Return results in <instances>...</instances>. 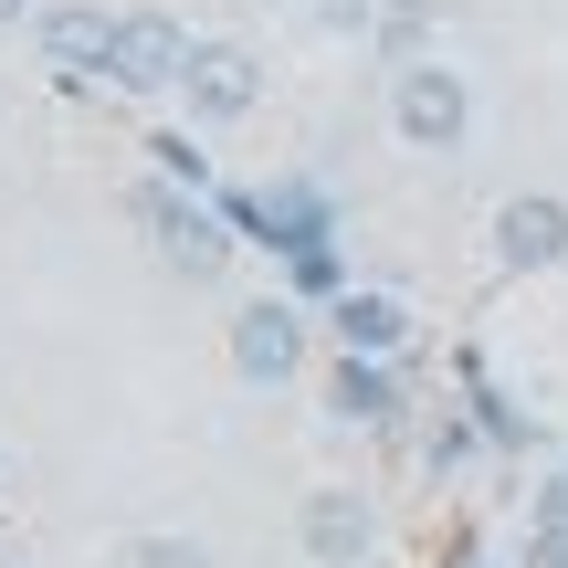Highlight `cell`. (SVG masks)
<instances>
[{"label":"cell","instance_id":"cell-4","mask_svg":"<svg viewBox=\"0 0 568 568\" xmlns=\"http://www.w3.org/2000/svg\"><path fill=\"white\" fill-rule=\"evenodd\" d=\"M180 105H190L201 126H243L253 105H264V63H253L243 42H201L190 74H180Z\"/></svg>","mask_w":568,"mask_h":568},{"label":"cell","instance_id":"cell-14","mask_svg":"<svg viewBox=\"0 0 568 568\" xmlns=\"http://www.w3.org/2000/svg\"><path fill=\"white\" fill-rule=\"evenodd\" d=\"M516 568H568V527H527V548H516Z\"/></svg>","mask_w":568,"mask_h":568},{"label":"cell","instance_id":"cell-9","mask_svg":"<svg viewBox=\"0 0 568 568\" xmlns=\"http://www.w3.org/2000/svg\"><path fill=\"white\" fill-rule=\"evenodd\" d=\"M326 326H337V347H358V358H400L410 347V305L389 295V284H337Z\"/></svg>","mask_w":568,"mask_h":568},{"label":"cell","instance_id":"cell-2","mask_svg":"<svg viewBox=\"0 0 568 568\" xmlns=\"http://www.w3.org/2000/svg\"><path fill=\"white\" fill-rule=\"evenodd\" d=\"M126 211H138V232L159 243V264H169V274L211 284V274L232 264V211H201V190H180V180H148Z\"/></svg>","mask_w":568,"mask_h":568},{"label":"cell","instance_id":"cell-1","mask_svg":"<svg viewBox=\"0 0 568 568\" xmlns=\"http://www.w3.org/2000/svg\"><path fill=\"white\" fill-rule=\"evenodd\" d=\"M389 138H400V148H422V159H453V148L474 138V84L453 74L443 53L389 63Z\"/></svg>","mask_w":568,"mask_h":568},{"label":"cell","instance_id":"cell-17","mask_svg":"<svg viewBox=\"0 0 568 568\" xmlns=\"http://www.w3.org/2000/svg\"><path fill=\"white\" fill-rule=\"evenodd\" d=\"M537 527H568V464L548 474V485H537Z\"/></svg>","mask_w":568,"mask_h":568},{"label":"cell","instance_id":"cell-3","mask_svg":"<svg viewBox=\"0 0 568 568\" xmlns=\"http://www.w3.org/2000/svg\"><path fill=\"white\" fill-rule=\"evenodd\" d=\"M190 53H201V42L169 11H116V63H105V84H116V95H180Z\"/></svg>","mask_w":568,"mask_h":568},{"label":"cell","instance_id":"cell-6","mask_svg":"<svg viewBox=\"0 0 568 568\" xmlns=\"http://www.w3.org/2000/svg\"><path fill=\"white\" fill-rule=\"evenodd\" d=\"M495 264H506V274L568 264V201H558V190H516V201L495 211Z\"/></svg>","mask_w":568,"mask_h":568},{"label":"cell","instance_id":"cell-10","mask_svg":"<svg viewBox=\"0 0 568 568\" xmlns=\"http://www.w3.org/2000/svg\"><path fill=\"white\" fill-rule=\"evenodd\" d=\"M326 410H337L347 432H389V422H400V368H389V358H358V347H337Z\"/></svg>","mask_w":568,"mask_h":568},{"label":"cell","instance_id":"cell-11","mask_svg":"<svg viewBox=\"0 0 568 568\" xmlns=\"http://www.w3.org/2000/svg\"><path fill=\"white\" fill-rule=\"evenodd\" d=\"M126 568H211V548H201V537H138Z\"/></svg>","mask_w":568,"mask_h":568},{"label":"cell","instance_id":"cell-15","mask_svg":"<svg viewBox=\"0 0 568 568\" xmlns=\"http://www.w3.org/2000/svg\"><path fill=\"white\" fill-rule=\"evenodd\" d=\"M453 464H474V432H464V422L432 432V474H453Z\"/></svg>","mask_w":568,"mask_h":568},{"label":"cell","instance_id":"cell-12","mask_svg":"<svg viewBox=\"0 0 568 568\" xmlns=\"http://www.w3.org/2000/svg\"><path fill=\"white\" fill-rule=\"evenodd\" d=\"M148 159H159V180H180V190H211V159H201L190 138H159Z\"/></svg>","mask_w":568,"mask_h":568},{"label":"cell","instance_id":"cell-8","mask_svg":"<svg viewBox=\"0 0 568 568\" xmlns=\"http://www.w3.org/2000/svg\"><path fill=\"white\" fill-rule=\"evenodd\" d=\"M295 537H305L316 568H358L368 548H379V506H368V495H305Z\"/></svg>","mask_w":568,"mask_h":568},{"label":"cell","instance_id":"cell-16","mask_svg":"<svg viewBox=\"0 0 568 568\" xmlns=\"http://www.w3.org/2000/svg\"><path fill=\"white\" fill-rule=\"evenodd\" d=\"M295 284H305V295H337V253H326V243L295 253Z\"/></svg>","mask_w":568,"mask_h":568},{"label":"cell","instance_id":"cell-18","mask_svg":"<svg viewBox=\"0 0 568 568\" xmlns=\"http://www.w3.org/2000/svg\"><path fill=\"white\" fill-rule=\"evenodd\" d=\"M316 11L337 21V32H358V21H368V0H316Z\"/></svg>","mask_w":568,"mask_h":568},{"label":"cell","instance_id":"cell-5","mask_svg":"<svg viewBox=\"0 0 568 568\" xmlns=\"http://www.w3.org/2000/svg\"><path fill=\"white\" fill-rule=\"evenodd\" d=\"M232 368H243L253 389H284L305 368V316L284 295H264V305H243V316H232Z\"/></svg>","mask_w":568,"mask_h":568},{"label":"cell","instance_id":"cell-7","mask_svg":"<svg viewBox=\"0 0 568 568\" xmlns=\"http://www.w3.org/2000/svg\"><path fill=\"white\" fill-rule=\"evenodd\" d=\"M32 32H42V63H53L63 84H95L105 63H116V11H95V0H63V11H42Z\"/></svg>","mask_w":568,"mask_h":568},{"label":"cell","instance_id":"cell-13","mask_svg":"<svg viewBox=\"0 0 568 568\" xmlns=\"http://www.w3.org/2000/svg\"><path fill=\"white\" fill-rule=\"evenodd\" d=\"M379 42L410 63V42H422V0H389V11H379Z\"/></svg>","mask_w":568,"mask_h":568},{"label":"cell","instance_id":"cell-21","mask_svg":"<svg viewBox=\"0 0 568 568\" xmlns=\"http://www.w3.org/2000/svg\"><path fill=\"white\" fill-rule=\"evenodd\" d=\"M0 568H21V558H0Z\"/></svg>","mask_w":568,"mask_h":568},{"label":"cell","instance_id":"cell-19","mask_svg":"<svg viewBox=\"0 0 568 568\" xmlns=\"http://www.w3.org/2000/svg\"><path fill=\"white\" fill-rule=\"evenodd\" d=\"M21 11H32V0H0V32H11V21H21Z\"/></svg>","mask_w":568,"mask_h":568},{"label":"cell","instance_id":"cell-20","mask_svg":"<svg viewBox=\"0 0 568 568\" xmlns=\"http://www.w3.org/2000/svg\"><path fill=\"white\" fill-rule=\"evenodd\" d=\"M453 568H485V558H474V548H464V558H453Z\"/></svg>","mask_w":568,"mask_h":568}]
</instances>
